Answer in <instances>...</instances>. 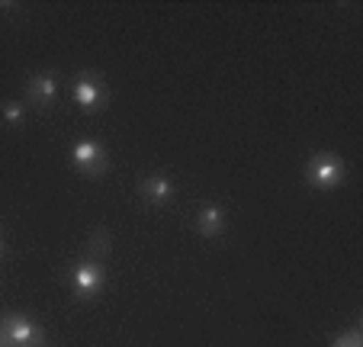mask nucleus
Segmentation results:
<instances>
[{
	"mask_svg": "<svg viewBox=\"0 0 363 347\" xmlns=\"http://www.w3.org/2000/svg\"><path fill=\"white\" fill-rule=\"evenodd\" d=\"M4 251H7V245H4V238H0V260H4Z\"/></svg>",
	"mask_w": 363,
	"mask_h": 347,
	"instance_id": "12",
	"label": "nucleus"
},
{
	"mask_svg": "<svg viewBox=\"0 0 363 347\" xmlns=\"http://www.w3.org/2000/svg\"><path fill=\"white\" fill-rule=\"evenodd\" d=\"M302 177H306V184L312 190L328 193V190H337L347 180V164H344V158L331 155V151H318V155H312L306 161Z\"/></svg>",
	"mask_w": 363,
	"mask_h": 347,
	"instance_id": "1",
	"label": "nucleus"
},
{
	"mask_svg": "<svg viewBox=\"0 0 363 347\" xmlns=\"http://www.w3.org/2000/svg\"><path fill=\"white\" fill-rule=\"evenodd\" d=\"M106 254H110V235L103 228H96L94 235H90V258L100 260V258H106Z\"/></svg>",
	"mask_w": 363,
	"mask_h": 347,
	"instance_id": "10",
	"label": "nucleus"
},
{
	"mask_svg": "<svg viewBox=\"0 0 363 347\" xmlns=\"http://www.w3.org/2000/svg\"><path fill=\"white\" fill-rule=\"evenodd\" d=\"M26 116H29V109H26V103H23V100H7L4 106H0V123L13 126V129L26 123Z\"/></svg>",
	"mask_w": 363,
	"mask_h": 347,
	"instance_id": "9",
	"label": "nucleus"
},
{
	"mask_svg": "<svg viewBox=\"0 0 363 347\" xmlns=\"http://www.w3.org/2000/svg\"><path fill=\"white\" fill-rule=\"evenodd\" d=\"M71 100L81 109H100L103 103L110 100V90L96 75H81L74 84H71Z\"/></svg>",
	"mask_w": 363,
	"mask_h": 347,
	"instance_id": "5",
	"label": "nucleus"
},
{
	"mask_svg": "<svg viewBox=\"0 0 363 347\" xmlns=\"http://www.w3.org/2000/svg\"><path fill=\"white\" fill-rule=\"evenodd\" d=\"M225 209L216 203L203 206V209L196 212V231L203 235V238H219L222 231H225Z\"/></svg>",
	"mask_w": 363,
	"mask_h": 347,
	"instance_id": "8",
	"label": "nucleus"
},
{
	"mask_svg": "<svg viewBox=\"0 0 363 347\" xmlns=\"http://www.w3.org/2000/svg\"><path fill=\"white\" fill-rule=\"evenodd\" d=\"M0 10H13V4H0Z\"/></svg>",
	"mask_w": 363,
	"mask_h": 347,
	"instance_id": "13",
	"label": "nucleus"
},
{
	"mask_svg": "<svg viewBox=\"0 0 363 347\" xmlns=\"http://www.w3.org/2000/svg\"><path fill=\"white\" fill-rule=\"evenodd\" d=\"M71 164H74L81 174L100 177V174L110 170V155H106V148H103L100 142H94V138H77V142L71 145Z\"/></svg>",
	"mask_w": 363,
	"mask_h": 347,
	"instance_id": "4",
	"label": "nucleus"
},
{
	"mask_svg": "<svg viewBox=\"0 0 363 347\" xmlns=\"http://www.w3.org/2000/svg\"><path fill=\"white\" fill-rule=\"evenodd\" d=\"M26 100H29V106H35V109H48L58 100V77L48 75V71L33 75L26 81Z\"/></svg>",
	"mask_w": 363,
	"mask_h": 347,
	"instance_id": "6",
	"label": "nucleus"
},
{
	"mask_svg": "<svg viewBox=\"0 0 363 347\" xmlns=\"http://www.w3.org/2000/svg\"><path fill=\"white\" fill-rule=\"evenodd\" d=\"M174 193H177V187H174V180L167 174H151V177H145L138 184V197L148 206H167L174 199Z\"/></svg>",
	"mask_w": 363,
	"mask_h": 347,
	"instance_id": "7",
	"label": "nucleus"
},
{
	"mask_svg": "<svg viewBox=\"0 0 363 347\" xmlns=\"http://www.w3.org/2000/svg\"><path fill=\"white\" fill-rule=\"evenodd\" d=\"M331 347H363L360 328H350V331H344L341 338H335V344H331Z\"/></svg>",
	"mask_w": 363,
	"mask_h": 347,
	"instance_id": "11",
	"label": "nucleus"
},
{
	"mask_svg": "<svg viewBox=\"0 0 363 347\" xmlns=\"http://www.w3.org/2000/svg\"><path fill=\"white\" fill-rule=\"evenodd\" d=\"M103 283H106V270H103V264L94 258L77 260V264L68 270V286L77 299H94V296L103 290Z\"/></svg>",
	"mask_w": 363,
	"mask_h": 347,
	"instance_id": "3",
	"label": "nucleus"
},
{
	"mask_svg": "<svg viewBox=\"0 0 363 347\" xmlns=\"http://www.w3.org/2000/svg\"><path fill=\"white\" fill-rule=\"evenodd\" d=\"M0 347H7V344H4V341H0Z\"/></svg>",
	"mask_w": 363,
	"mask_h": 347,
	"instance_id": "14",
	"label": "nucleus"
},
{
	"mask_svg": "<svg viewBox=\"0 0 363 347\" xmlns=\"http://www.w3.org/2000/svg\"><path fill=\"white\" fill-rule=\"evenodd\" d=\"M0 341L7 347H42L45 344V331L35 319L23 312H10L0 319Z\"/></svg>",
	"mask_w": 363,
	"mask_h": 347,
	"instance_id": "2",
	"label": "nucleus"
}]
</instances>
